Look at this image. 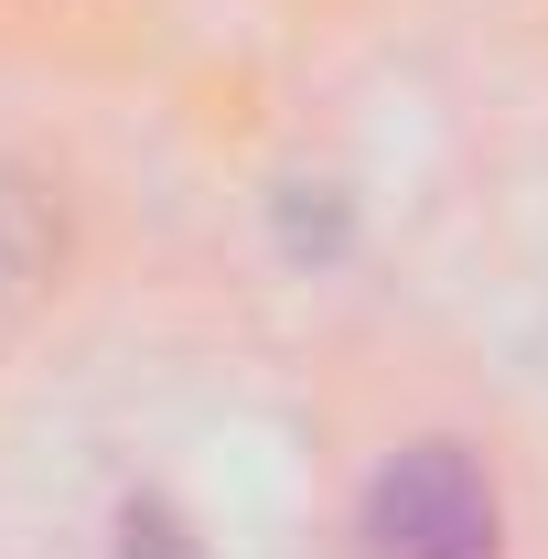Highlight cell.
<instances>
[{
	"instance_id": "6da1fadb",
	"label": "cell",
	"mask_w": 548,
	"mask_h": 559,
	"mask_svg": "<svg viewBox=\"0 0 548 559\" xmlns=\"http://www.w3.org/2000/svg\"><path fill=\"white\" fill-rule=\"evenodd\" d=\"M366 538L377 559H505V506L463 441H409L366 485Z\"/></svg>"
},
{
	"instance_id": "7a4b0ae2",
	"label": "cell",
	"mask_w": 548,
	"mask_h": 559,
	"mask_svg": "<svg viewBox=\"0 0 548 559\" xmlns=\"http://www.w3.org/2000/svg\"><path fill=\"white\" fill-rule=\"evenodd\" d=\"M119 538H130L119 559H194V538H183L162 506H130V527H119Z\"/></svg>"
}]
</instances>
